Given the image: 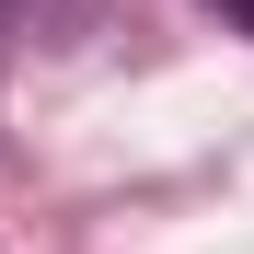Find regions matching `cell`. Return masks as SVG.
Segmentation results:
<instances>
[{
	"mask_svg": "<svg viewBox=\"0 0 254 254\" xmlns=\"http://www.w3.org/2000/svg\"><path fill=\"white\" fill-rule=\"evenodd\" d=\"M220 12H243V23H254V0H220Z\"/></svg>",
	"mask_w": 254,
	"mask_h": 254,
	"instance_id": "obj_1",
	"label": "cell"
}]
</instances>
